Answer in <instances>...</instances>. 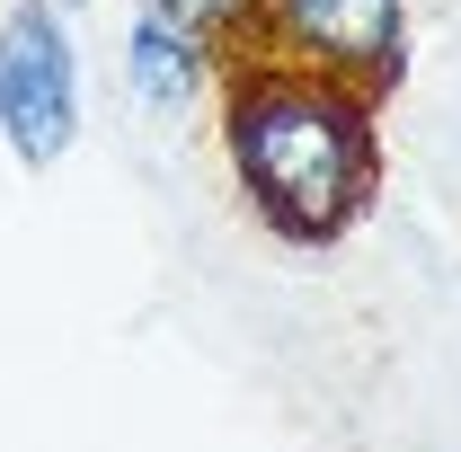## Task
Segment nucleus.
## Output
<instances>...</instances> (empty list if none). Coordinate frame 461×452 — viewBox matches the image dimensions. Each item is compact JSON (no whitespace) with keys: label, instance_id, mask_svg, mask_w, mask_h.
Here are the masks:
<instances>
[{"label":"nucleus","instance_id":"f257e3e1","mask_svg":"<svg viewBox=\"0 0 461 452\" xmlns=\"http://www.w3.org/2000/svg\"><path fill=\"white\" fill-rule=\"evenodd\" d=\"M213 142L249 222L285 249H338L382 204V98L240 45L213 80Z\"/></svg>","mask_w":461,"mask_h":452},{"label":"nucleus","instance_id":"f03ea898","mask_svg":"<svg viewBox=\"0 0 461 452\" xmlns=\"http://www.w3.org/2000/svg\"><path fill=\"white\" fill-rule=\"evenodd\" d=\"M80 45L54 0L0 9V151L18 169H62L80 151Z\"/></svg>","mask_w":461,"mask_h":452},{"label":"nucleus","instance_id":"7ed1b4c3","mask_svg":"<svg viewBox=\"0 0 461 452\" xmlns=\"http://www.w3.org/2000/svg\"><path fill=\"white\" fill-rule=\"evenodd\" d=\"M267 54L311 62L364 98H391L408 80L417 54V27H408V0H258V36Z\"/></svg>","mask_w":461,"mask_h":452},{"label":"nucleus","instance_id":"20e7f679","mask_svg":"<svg viewBox=\"0 0 461 452\" xmlns=\"http://www.w3.org/2000/svg\"><path fill=\"white\" fill-rule=\"evenodd\" d=\"M222 62L204 36H186V27H160V18H124V89H133V107L142 115H195L213 98V80H222Z\"/></svg>","mask_w":461,"mask_h":452},{"label":"nucleus","instance_id":"39448f33","mask_svg":"<svg viewBox=\"0 0 461 452\" xmlns=\"http://www.w3.org/2000/svg\"><path fill=\"white\" fill-rule=\"evenodd\" d=\"M142 18H160V27H186V36H204L213 54H240L249 36H258V0H133Z\"/></svg>","mask_w":461,"mask_h":452},{"label":"nucleus","instance_id":"423d86ee","mask_svg":"<svg viewBox=\"0 0 461 452\" xmlns=\"http://www.w3.org/2000/svg\"><path fill=\"white\" fill-rule=\"evenodd\" d=\"M54 9H89V0H54Z\"/></svg>","mask_w":461,"mask_h":452}]
</instances>
